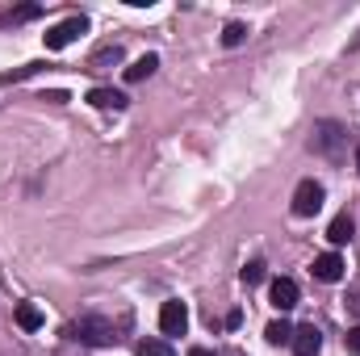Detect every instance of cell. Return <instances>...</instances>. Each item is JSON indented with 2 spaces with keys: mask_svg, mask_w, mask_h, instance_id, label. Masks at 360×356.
<instances>
[{
  "mask_svg": "<svg viewBox=\"0 0 360 356\" xmlns=\"http://www.w3.org/2000/svg\"><path fill=\"white\" fill-rule=\"evenodd\" d=\"M68 336L80 340V344H89V348H109V344L117 340V336H113V323L101 319V314H84V319H76V323L68 327Z\"/></svg>",
  "mask_w": 360,
  "mask_h": 356,
  "instance_id": "6da1fadb",
  "label": "cell"
},
{
  "mask_svg": "<svg viewBox=\"0 0 360 356\" xmlns=\"http://www.w3.org/2000/svg\"><path fill=\"white\" fill-rule=\"evenodd\" d=\"M323 197H327V189H323L319 180H302V184L293 189V214H297V218H314V214L323 210Z\"/></svg>",
  "mask_w": 360,
  "mask_h": 356,
  "instance_id": "7a4b0ae2",
  "label": "cell"
},
{
  "mask_svg": "<svg viewBox=\"0 0 360 356\" xmlns=\"http://www.w3.org/2000/svg\"><path fill=\"white\" fill-rule=\"evenodd\" d=\"M344 139H348V134H344L340 122H319V126H314V151H323L327 160H340V155H344Z\"/></svg>",
  "mask_w": 360,
  "mask_h": 356,
  "instance_id": "3957f363",
  "label": "cell"
},
{
  "mask_svg": "<svg viewBox=\"0 0 360 356\" xmlns=\"http://www.w3.org/2000/svg\"><path fill=\"white\" fill-rule=\"evenodd\" d=\"M84 30H89V21H84V17H68V21L51 25V30H46V51H63V46H72Z\"/></svg>",
  "mask_w": 360,
  "mask_h": 356,
  "instance_id": "277c9868",
  "label": "cell"
},
{
  "mask_svg": "<svg viewBox=\"0 0 360 356\" xmlns=\"http://www.w3.org/2000/svg\"><path fill=\"white\" fill-rule=\"evenodd\" d=\"M188 327V306L184 302H164L160 306V331L164 336H184Z\"/></svg>",
  "mask_w": 360,
  "mask_h": 356,
  "instance_id": "5b68a950",
  "label": "cell"
},
{
  "mask_svg": "<svg viewBox=\"0 0 360 356\" xmlns=\"http://www.w3.org/2000/svg\"><path fill=\"white\" fill-rule=\"evenodd\" d=\"M293 352L297 356H319V348H323V331L314 327V323H306V327H293Z\"/></svg>",
  "mask_w": 360,
  "mask_h": 356,
  "instance_id": "8992f818",
  "label": "cell"
},
{
  "mask_svg": "<svg viewBox=\"0 0 360 356\" xmlns=\"http://www.w3.org/2000/svg\"><path fill=\"white\" fill-rule=\"evenodd\" d=\"M272 306H276L281 314L297 306V281H293V276H276V281H272Z\"/></svg>",
  "mask_w": 360,
  "mask_h": 356,
  "instance_id": "52a82bcc",
  "label": "cell"
},
{
  "mask_svg": "<svg viewBox=\"0 0 360 356\" xmlns=\"http://www.w3.org/2000/svg\"><path fill=\"white\" fill-rule=\"evenodd\" d=\"M319 281H340L344 276V256L340 252H323V256H314V268H310Z\"/></svg>",
  "mask_w": 360,
  "mask_h": 356,
  "instance_id": "ba28073f",
  "label": "cell"
},
{
  "mask_svg": "<svg viewBox=\"0 0 360 356\" xmlns=\"http://www.w3.org/2000/svg\"><path fill=\"white\" fill-rule=\"evenodd\" d=\"M352 235H356V222H352V214H335V218H331V227H327V239H331L335 248H344Z\"/></svg>",
  "mask_w": 360,
  "mask_h": 356,
  "instance_id": "9c48e42d",
  "label": "cell"
},
{
  "mask_svg": "<svg viewBox=\"0 0 360 356\" xmlns=\"http://www.w3.org/2000/svg\"><path fill=\"white\" fill-rule=\"evenodd\" d=\"M89 105H96V109H113V113H117V109H126V92L105 89V84H101V89L89 92Z\"/></svg>",
  "mask_w": 360,
  "mask_h": 356,
  "instance_id": "30bf717a",
  "label": "cell"
},
{
  "mask_svg": "<svg viewBox=\"0 0 360 356\" xmlns=\"http://www.w3.org/2000/svg\"><path fill=\"white\" fill-rule=\"evenodd\" d=\"M155 68H160V55H143V59H134V63L126 68V80H130V84H139V80L155 76Z\"/></svg>",
  "mask_w": 360,
  "mask_h": 356,
  "instance_id": "8fae6325",
  "label": "cell"
},
{
  "mask_svg": "<svg viewBox=\"0 0 360 356\" xmlns=\"http://www.w3.org/2000/svg\"><path fill=\"white\" fill-rule=\"evenodd\" d=\"M13 319H17V327H21V331H38V327H42V310H38L34 302H21Z\"/></svg>",
  "mask_w": 360,
  "mask_h": 356,
  "instance_id": "7c38bea8",
  "label": "cell"
},
{
  "mask_svg": "<svg viewBox=\"0 0 360 356\" xmlns=\"http://www.w3.org/2000/svg\"><path fill=\"white\" fill-rule=\"evenodd\" d=\"M264 340H269V344H289V340H293V327H289L285 319H276V323L264 327Z\"/></svg>",
  "mask_w": 360,
  "mask_h": 356,
  "instance_id": "4fadbf2b",
  "label": "cell"
},
{
  "mask_svg": "<svg viewBox=\"0 0 360 356\" xmlns=\"http://www.w3.org/2000/svg\"><path fill=\"white\" fill-rule=\"evenodd\" d=\"M239 276H243V285H260V281L269 276V265H264V260H248Z\"/></svg>",
  "mask_w": 360,
  "mask_h": 356,
  "instance_id": "5bb4252c",
  "label": "cell"
},
{
  "mask_svg": "<svg viewBox=\"0 0 360 356\" xmlns=\"http://www.w3.org/2000/svg\"><path fill=\"white\" fill-rule=\"evenodd\" d=\"M101 63H122V46H117V42H113V46H101L89 59V68H101Z\"/></svg>",
  "mask_w": 360,
  "mask_h": 356,
  "instance_id": "9a60e30c",
  "label": "cell"
},
{
  "mask_svg": "<svg viewBox=\"0 0 360 356\" xmlns=\"http://www.w3.org/2000/svg\"><path fill=\"white\" fill-rule=\"evenodd\" d=\"M139 356H172L168 340H139Z\"/></svg>",
  "mask_w": 360,
  "mask_h": 356,
  "instance_id": "2e32d148",
  "label": "cell"
},
{
  "mask_svg": "<svg viewBox=\"0 0 360 356\" xmlns=\"http://www.w3.org/2000/svg\"><path fill=\"white\" fill-rule=\"evenodd\" d=\"M243 38H248V25H243V21H231V25L222 30V46H239Z\"/></svg>",
  "mask_w": 360,
  "mask_h": 356,
  "instance_id": "e0dca14e",
  "label": "cell"
},
{
  "mask_svg": "<svg viewBox=\"0 0 360 356\" xmlns=\"http://www.w3.org/2000/svg\"><path fill=\"white\" fill-rule=\"evenodd\" d=\"M38 13H42V8H38V4H21V8H13V13H8V17H4V21H8V25H21V21H34V17H38Z\"/></svg>",
  "mask_w": 360,
  "mask_h": 356,
  "instance_id": "ac0fdd59",
  "label": "cell"
},
{
  "mask_svg": "<svg viewBox=\"0 0 360 356\" xmlns=\"http://www.w3.org/2000/svg\"><path fill=\"white\" fill-rule=\"evenodd\" d=\"M38 72H42V63H25V68H17V72L0 76V84H17V80H25V76H38Z\"/></svg>",
  "mask_w": 360,
  "mask_h": 356,
  "instance_id": "d6986e66",
  "label": "cell"
},
{
  "mask_svg": "<svg viewBox=\"0 0 360 356\" xmlns=\"http://www.w3.org/2000/svg\"><path fill=\"white\" fill-rule=\"evenodd\" d=\"M344 344H348V352L352 356H360V327H352V331L344 336Z\"/></svg>",
  "mask_w": 360,
  "mask_h": 356,
  "instance_id": "ffe728a7",
  "label": "cell"
},
{
  "mask_svg": "<svg viewBox=\"0 0 360 356\" xmlns=\"http://www.w3.org/2000/svg\"><path fill=\"white\" fill-rule=\"evenodd\" d=\"M188 356H214L210 348H188Z\"/></svg>",
  "mask_w": 360,
  "mask_h": 356,
  "instance_id": "44dd1931",
  "label": "cell"
},
{
  "mask_svg": "<svg viewBox=\"0 0 360 356\" xmlns=\"http://www.w3.org/2000/svg\"><path fill=\"white\" fill-rule=\"evenodd\" d=\"M356 168H360V139H356Z\"/></svg>",
  "mask_w": 360,
  "mask_h": 356,
  "instance_id": "7402d4cb",
  "label": "cell"
},
{
  "mask_svg": "<svg viewBox=\"0 0 360 356\" xmlns=\"http://www.w3.org/2000/svg\"><path fill=\"white\" fill-rule=\"evenodd\" d=\"M352 306H356V314H360V298H356V302H352Z\"/></svg>",
  "mask_w": 360,
  "mask_h": 356,
  "instance_id": "603a6c76",
  "label": "cell"
}]
</instances>
